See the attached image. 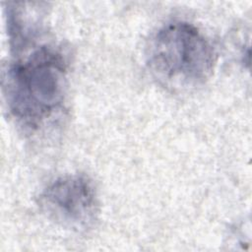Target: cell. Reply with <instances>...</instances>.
I'll use <instances>...</instances> for the list:
<instances>
[{"mask_svg": "<svg viewBox=\"0 0 252 252\" xmlns=\"http://www.w3.org/2000/svg\"><path fill=\"white\" fill-rule=\"evenodd\" d=\"M67 69L60 52L40 46L27 58L15 62L4 79L11 114L28 129L39 128L63 105Z\"/></svg>", "mask_w": 252, "mask_h": 252, "instance_id": "cell-1", "label": "cell"}, {"mask_svg": "<svg viewBox=\"0 0 252 252\" xmlns=\"http://www.w3.org/2000/svg\"><path fill=\"white\" fill-rule=\"evenodd\" d=\"M147 64L160 84L183 90L197 87L211 77L216 53L196 27L174 22L159 29L151 39Z\"/></svg>", "mask_w": 252, "mask_h": 252, "instance_id": "cell-2", "label": "cell"}, {"mask_svg": "<svg viewBox=\"0 0 252 252\" xmlns=\"http://www.w3.org/2000/svg\"><path fill=\"white\" fill-rule=\"evenodd\" d=\"M42 213L57 224L76 231L94 225L99 213L95 189L86 176H61L49 183L38 198Z\"/></svg>", "mask_w": 252, "mask_h": 252, "instance_id": "cell-3", "label": "cell"}]
</instances>
